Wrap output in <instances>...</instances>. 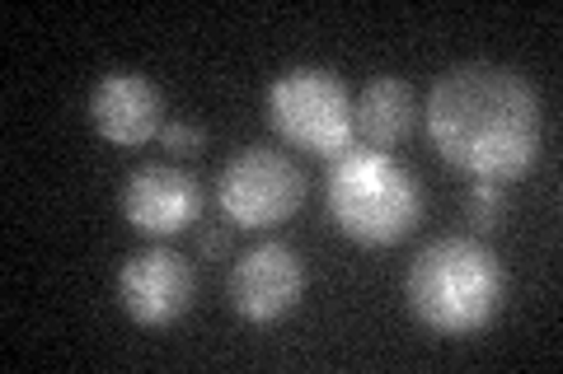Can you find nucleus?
I'll list each match as a JSON object with an SVG mask.
<instances>
[{"mask_svg":"<svg viewBox=\"0 0 563 374\" xmlns=\"http://www.w3.org/2000/svg\"><path fill=\"white\" fill-rule=\"evenodd\" d=\"M428 136L451 169L484 183H517L540 159V94L498 61H465L437 76L428 94Z\"/></svg>","mask_w":563,"mask_h":374,"instance_id":"1","label":"nucleus"},{"mask_svg":"<svg viewBox=\"0 0 563 374\" xmlns=\"http://www.w3.org/2000/svg\"><path fill=\"white\" fill-rule=\"evenodd\" d=\"M413 318L437 337H474L498 318L507 299V272L493 248L470 235H446L418 248L404 276Z\"/></svg>","mask_w":563,"mask_h":374,"instance_id":"2","label":"nucleus"},{"mask_svg":"<svg viewBox=\"0 0 563 374\" xmlns=\"http://www.w3.org/2000/svg\"><path fill=\"white\" fill-rule=\"evenodd\" d=\"M324 206L339 235L366 248H390L409 239L422 220V188L390 150L352 146L329 165Z\"/></svg>","mask_w":563,"mask_h":374,"instance_id":"3","label":"nucleus"},{"mask_svg":"<svg viewBox=\"0 0 563 374\" xmlns=\"http://www.w3.org/2000/svg\"><path fill=\"white\" fill-rule=\"evenodd\" d=\"M268 127L314 159H339L357 146V113L347 84L324 66H296L268 89Z\"/></svg>","mask_w":563,"mask_h":374,"instance_id":"4","label":"nucleus"},{"mask_svg":"<svg viewBox=\"0 0 563 374\" xmlns=\"http://www.w3.org/2000/svg\"><path fill=\"white\" fill-rule=\"evenodd\" d=\"M306 202V173L273 146H244L217 173V206L240 229H273Z\"/></svg>","mask_w":563,"mask_h":374,"instance_id":"5","label":"nucleus"},{"mask_svg":"<svg viewBox=\"0 0 563 374\" xmlns=\"http://www.w3.org/2000/svg\"><path fill=\"white\" fill-rule=\"evenodd\" d=\"M207 192L188 169L169 165V159H155V165H141L122 178V216L136 235L146 239H174L202 220Z\"/></svg>","mask_w":563,"mask_h":374,"instance_id":"6","label":"nucleus"},{"mask_svg":"<svg viewBox=\"0 0 563 374\" xmlns=\"http://www.w3.org/2000/svg\"><path fill=\"white\" fill-rule=\"evenodd\" d=\"M231 309L244 324H277L287 318L306 295V262L291 243L263 239L244 258H235L231 281H225Z\"/></svg>","mask_w":563,"mask_h":374,"instance_id":"7","label":"nucleus"},{"mask_svg":"<svg viewBox=\"0 0 563 374\" xmlns=\"http://www.w3.org/2000/svg\"><path fill=\"white\" fill-rule=\"evenodd\" d=\"M192 295H198L192 262L165 243L146 248V253H132L118 272V305L141 328L179 324V318L192 309Z\"/></svg>","mask_w":563,"mask_h":374,"instance_id":"8","label":"nucleus"},{"mask_svg":"<svg viewBox=\"0 0 563 374\" xmlns=\"http://www.w3.org/2000/svg\"><path fill=\"white\" fill-rule=\"evenodd\" d=\"M90 127L109 140V146H146L165 132V99L146 76L136 70H109L90 89Z\"/></svg>","mask_w":563,"mask_h":374,"instance_id":"9","label":"nucleus"},{"mask_svg":"<svg viewBox=\"0 0 563 374\" xmlns=\"http://www.w3.org/2000/svg\"><path fill=\"white\" fill-rule=\"evenodd\" d=\"M352 113H357V136L366 140L372 150H395L413 136V122H418V99L409 80L399 76H376L372 84L352 99Z\"/></svg>","mask_w":563,"mask_h":374,"instance_id":"10","label":"nucleus"},{"mask_svg":"<svg viewBox=\"0 0 563 374\" xmlns=\"http://www.w3.org/2000/svg\"><path fill=\"white\" fill-rule=\"evenodd\" d=\"M465 220L488 235V229H498L507 220V192L503 183H484V178H474V188L465 192Z\"/></svg>","mask_w":563,"mask_h":374,"instance_id":"11","label":"nucleus"},{"mask_svg":"<svg viewBox=\"0 0 563 374\" xmlns=\"http://www.w3.org/2000/svg\"><path fill=\"white\" fill-rule=\"evenodd\" d=\"M161 146H165L174 159H192V155L207 146V132L198 127V122H165Z\"/></svg>","mask_w":563,"mask_h":374,"instance_id":"12","label":"nucleus"},{"mask_svg":"<svg viewBox=\"0 0 563 374\" xmlns=\"http://www.w3.org/2000/svg\"><path fill=\"white\" fill-rule=\"evenodd\" d=\"M198 253H202L207 262L231 258V229H225V225H207L202 235H198Z\"/></svg>","mask_w":563,"mask_h":374,"instance_id":"13","label":"nucleus"}]
</instances>
